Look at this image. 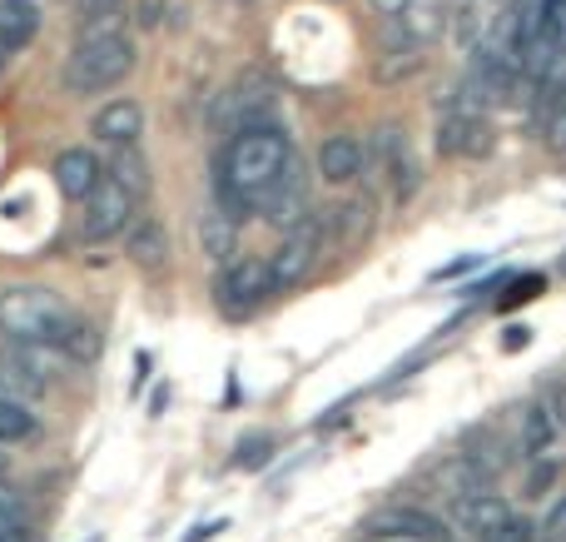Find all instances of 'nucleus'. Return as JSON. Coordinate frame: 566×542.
I'll use <instances>...</instances> for the list:
<instances>
[{"label":"nucleus","mask_w":566,"mask_h":542,"mask_svg":"<svg viewBox=\"0 0 566 542\" xmlns=\"http://www.w3.org/2000/svg\"><path fill=\"white\" fill-rule=\"evenodd\" d=\"M289 155H293V139H289V129L274 125V119L234 129L224 155H219V175H214L219 209L234 219L249 215V209H259L269 199V189H274V179L283 175V165H289Z\"/></svg>","instance_id":"obj_1"},{"label":"nucleus","mask_w":566,"mask_h":542,"mask_svg":"<svg viewBox=\"0 0 566 542\" xmlns=\"http://www.w3.org/2000/svg\"><path fill=\"white\" fill-rule=\"evenodd\" d=\"M135 70V40L125 30H85L65 60V95H99Z\"/></svg>","instance_id":"obj_2"},{"label":"nucleus","mask_w":566,"mask_h":542,"mask_svg":"<svg viewBox=\"0 0 566 542\" xmlns=\"http://www.w3.org/2000/svg\"><path fill=\"white\" fill-rule=\"evenodd\" d=\"M70 319H75L70 304L45 284L0 289V338H10V344H55Z\"/></svg>","instance_id":"obj_3"},{"label":"nucleus","mask_w":566,"mask_h":542,"mask_svg":"<svg viewBox=\"0 0 566 542\" xmlns=\"http://www.w3.org/2000/svg\"><path fill=\"white\" fill-rule=\"evenodd\" d=\"M323 254V219L308 215L303 225L283 229V244L274 249V259H269V289L283 294V289L303 284V279L313 274V264H318Z\"/></svg>","instance_id":"obj_4"},{"label":"nucleus","mask_w":566,"mask_h":542,"mask_svg":"<svg viewBox=\"0 0 566 542\" xmlns=\"http://www.w3.org/2000/svg\"><path fill=\"white\" fill-rule=\"evenodd\" d=\"M139 205H145V199H139L135 189H125L115 175H105V179L95 185V195L85 199V215H80V234L95 239V244H99V239L125 234L129 219L139 215Z\"/></svg>","instance_id":"obj_5"},{"label":"nucleus","mask_w":566,"mask_h":542,"mask_svg":"<svg viewBox=\"0 0 566 542\" xmlns=\"http://www.w3.org/2000/svg\"><path fill=\"white\" fill-rule=\"evenodd\" d=\"M269 259H229L224 274L214 284V299L224 309V319H244L259 299H269Z\"/></svg>","instance_id":"obj_6"},{"label":"nucleus","mask_w":566,"mask_h":542,"mask_svg":"<svg viewBox=\"0 0 566 542\" xmlns=\"http://www.w3.org/2000/svg\"><path fill=\"white\" fill-rule=\"evenodd\" d=\"M378 159L382 175H388L392 185V199H412V189H418V159H412L408 149V129L402 125H382L378 135H373V149H368V165Z\"/></svg>","instance_id":"obj_7"},{"label":"nucleus","mask_w":566,"mask_h":542,"mask_svg":"<svg viewBox=\"0 0 566 542\" xmlns=\"http://www.w3.org/2000/svg\"><path fill=\"white\" fill-rule=\"evenodd\" d=\"M269 110H274V90L259 85V80H239L234 90H224L214 105V125L219 129H249V125H264Z\"/></svg>","instance_id":"obj_8"},{"label":"nucleus","mask_w":566,"mask_h":542,"mask_svg":"<svg viewBox=\"0 0 566 542\" xmlns=\"http://www.w3.org/2000/svg\"><path fill=\"white\" fill-rule=\"evenodd\" d=\"M259 209H269V219H274L279 229H293L313 215L308 209V179H303L298 155H289V165H283V175L274 179V189H269V199Z\"/></svg>","instance_id":"obj_9"},{"label":"nucleus","mask_w":566,"mask_h":542,"mask_svg":"<svg viewBox=\"0 0 566 542\" xmlns=\"http://www.w3.org/2000/svg\"><path fill=\"white\" fill-rule=\"evenodd\" d=\"M492 478H497L492 463H482L478 454H458L432 473V488H438L448 503H458V498H472V493H482V488H492Z\"/></svg>","instance_id":"obj_10"},{"label":"nucleus","mask_w":566,"mask_h":542,"mask_svg":"<svg viewBox=\"0 0 566 542\" xmlns=\"http://www.w3.org/2000/svg\"><path fill=\"white\" fill-rule=\"evenodd\" d=\"M562 414L552 398H537V404H527V414H522V454L537 458V463H547L552 454L562 448Z\"/></svg>","instance_id":"obj_11"},{"label":"nucleus","mask_w":566,"mask_h":542,"mask_svg":"<svg viewBox=\"0 0 566 542\" xmlns=\"http://www.w3.org/2000/svg\"><path fill=\"white\" fill-rule=\"evenodd\" d=\"M99 179H105V165H99L95 149L75 145V149H60L55 155V185L65 199H90Z\"/></svg>","instance_id":"obj_12"},{"label":"nucleus","mask_w":566,"mask_h":542,"mask_svg":"<svg viewBox=\"0 0 566 542\" xmlns=\"http://www.w3.org/2000/svg\"><path fill=\"white\" fill-rule=\"evenodd\" d=\"M368 169V145L358 135H328L318 149V175L328 185H353Z\"/></svg>","instance_id":"obj_13"},{"label":"nucleus","mask_w":566,"mask_h":542,"mask_svg":"<svg viewBox=\"0 0 566 542\" xmlns=\"http://www.w3.org/2000/svg\"><path fill=\"white\" fill-rule=\"evenodd\" d=\"M442 30H448V0H408V6L392 15L388 35L412 40V45H432Z\"/></svg>","instance_id":"obj_14"},{"label":"nucleus","mask_w":566,"mask_h":542,"mask_svg":"<svg viewBox=\"0 0 566 542\" xmlns=\"http://www.w3.org/2000/svg\"><path fill=\"white\" fill-rule=\"evenodd\" d=\"M95 139H105V145H139V135H145V110H139V100H109L105 110L95 115Z\"/></svg>","instance_id":"obj_15"},{"label":"nucleus","mask_w":566,"mask_h":542,"mask_svg":"<svg viewBox=\"0 0 566 542\" xmlns=\"http://www.w3.org/2000/svg\"><path fill=\"white\" fill-rule=\"evenodd\" d=\"M452 513H458V523L468 528L472 538H478V542H488V538L497 533L502 523H507V513H512V508L502 503V498L492 493V488H482V493H472V498H458V503H452Z\"/></svg>","instance_id":"obj_16"},{"label":"nucleus","mask_w":566,"mask_h":542,"mask_svg":"<svg viewBox=\"0 0 566 542\" xmlns=\"http://www.w3.org/2000/svg\"><path fill=\"white\" fill-rule=\"evenodd\" d=\"M328 225H333V234H338V249H363L373 239V225H378V215H373V199L368 195L343 199V205L328 215Z\"/></svg>","instance_id":"obj_17"},{"label":"nucleus","mask_w":566,"mask_h":542,"mask_svg":"<svg viewBox=\"0 0 566 542\" xmlns=\"http://www.w3.org/2000/svg\"><path fill=\"white\" fill-rule=\"evenodd\" d=\"M125 249H129V259H135L139 269H165V259H169L165 225L149 219V215H135L129 219V229H125Z\"/></svg>","instance_id":"obj_18"},{"label":"nucleus","mask_w":566,"mask_h":542,"mask_svg":"<svg viewBox=\"0 0 566 542\" xmlns=\"http://www.w3.org/2000/svg\"><path fill=\"white\" fill-rule=\"evenodd\" d=\"M35 30H40L35 0H0V45H6V55L25 50L35 40Z\"/></svg>","instance_id":"obj_19"},{"label":"nucleus","mask_w":566,"mask_h":542,"mask_svg":"<svg viewBox=\"0 0 566 542\" xmlns=\"http://www.w3.org/2000/svg\"><path fill=\"white\" fill-rule=\"evenodd\" d=\"M199 249H205V259H214V264H229L239 249V219L224 215V209H209V215L199 219Z\"/></svg>","instance_id":"obj_20"},{"label":"nucleus","mask_w":566,"mask_h":542,"mask_svg":"<svg viewBox=\"0 0 566 542\" xmlns=\"http://www.w3.org/2000/svg\"><path fill=\"white\" fill-rule=\"evenodd\" d=\"M418 70H422V45H412V40L388 35V50L378 55L373 75H378V85H398V80H412Z\"/></svg>","instance_id":"obj_21"},{"label":"nucleus","mask_w":566,"mask_h":542,"mask_svg":"<svg viewBox=\"0 0 566 542\" xmlns=\"http://www.w3.org/2000/svg\"><path fill=\"white\" fill-rule=\"evenodd\" d=\"M0 542H35L25 493L15 483H6V478H0Z\"/></svg>","instance_id":"obj_22"},{"label":"nucleus","mask_w":566,"mask_h":542,"mask_svg":"<svg viewBox=\"0 0 566 542\" xmlns=\"http://www.w3.org/2000/svg\"><path fill=\"white\" fill-rule=\"evenodd\" d=\"M55 348L70 358V364H95L99 348H105V338H99V329L90 324V319H70L65 334L55 338Z\"/></svg>","instance_id":"obj_23"},{"label":"nucleus","mask_w":566,"mask_h":542,"mask_svg":"<svg viewBox=\"0 0 566 542\" xmlns=\"http://www.w3.org/2000/svg\"><path fill=\"white\" fill-rule=\"evenodd\" d=\"M109 175H115L125 189H135L139 199L149 195V165H145V155H139L135 145H119L115 149V159H109Z\"/></svg>","instance_id":"obj_24"},{"label":"nucleus","mask_w":566,"mask_h":542,"mask_svg":"<svg viewBox=\"0 0 566 542\" xmlns=\"http://www.w3.org/2000/svg\"><path fill=\"white\" fill-rule=\"evenodd\" d=\"M368 528H402V533H422V538H432V542L442 538V523H438V518L412 513V508H392V513H378Z\"/></svg>","instance_id":"obj_25"},{"label":"nucleus","mask_w":566,"mask_h":542,"mask_svg":"<svg viewBox=\"0 0 566 542\" xmlns=\"http://www.w3.org/2000/svg\"><path fill=\"white\" fill-rule=\"evenodd\" d=\"M274 458V438L269 434H249L244 444L234 448V468H264Z\"/></svg>","instance_id":"obj_26"},{"label":"nucleus","mask_w":566,"mask_h":542,"mask_svg":"<svg viewBox=\"0 0 566 542\" xmlns=\"http://www.w3.org/2000/svg\"><path fill=\"white\" fill-rule=\"evenodd\" d=\"M492 145H497V129H492V119L472 115V129H468V145H462V159H482V155H492Z\"/></svg>","instance_id":"obj_27"},{"label":"nucleus","mask_w":566,"mask_h":542,"mask_svg":"<svg viewBox=\"0 0 566 542\" xmlns=\"http://www.w3.org/2000/svg\"><path fill=\"white\" fill-rule=\"evenodd\" d=\"M488 542H542V533H537V523L532 518H517V513H507V523L497 528Z\"/></svg>","instance_id":"obj_28"},{"label":"nucleus","mask_w":566,"mask_h":542,"mask_svg":"<svg viewBox=\"0 0 566 542\" xmlns=\"http://www.w3.org/2000/svg\"><path fill=\"white\" fill-rule=\"evenodd\" d=\"M537 533H542V542H566V493L557 498V503H552V513L542 518Z\"/></svg>","instance_id":"obj_29"},{"label":"nucleus","mask_w":566,"mask_h":542,"mask_svg":"<svg viewBox=\"0 0 566 542\" xmlns=\"http://www.w3.org/2000/svg\"><path fill=\"white\" fill-rule=\"evenodd\" d=\"M358 542H432L422 533H402V528H363Z\"/></svg>","instance_id":"obj_30"},{"label":"nucleus","mask_w":566,"mask_h":542,"mask_svg":"<svg viewBox=\"0 0 566 542\" xmlns=\"http://www.w3.org/2000/svg\"><path fill=\"white\" fill-rule=\"evenodd\" d=\"M165 10H169V0H139L135 25H139V30H155L159 20H165Z\"/></svg>","instance_id":"obj_31"},{"label":"nucleus","mask_w":566,"mask_h":542,"mask_svg":"<svg viewBox=\"0 0 566 542\" xmlns=\"http://www.w3.org/2000/svg\"><path fill=\"white\" fill-rule=\"evenodd\" d=\"M0 394H15V398H20V394H35V384H25V378H20L15 368L0 358Z\"/></svg>","instance_id":"obj_32"},{"label":"nucleus","mask_w":566,"mask_h":542,"mask_svg":"<svg viewBox=\"0 0 566 542\" xmlns=\"http://www.w3.org/2000/svg\"><path fill=\"white\" fill-rule=\"evenodd\" d=\"M119 6H125V0H80V15H85V20H105V15H115Z\"/></svg>","instance_id":"obj_33"},{"label":"nucleus","mask_w":566,"mask_h":542,"mask_svg":"<svg viewBox=\"0 0 566 542\" xmlns=\"http://www.w3.org/2000/svg\"><path fill=\"white\" fill-rule=\"evenodd\" d=\"M537 289H542V279H522V284H512V294L502 299V304H517V299H537Z\"/></svg>","instance_id":"obj_34"},{"label":"nucleus","mask_w":566,"mask_h":542,"mask_svg":"<svg viewBox=\"0 0 566 542\" xmlns=\"http://www.w3.org/2000/svg\"><path fill=\"white\" fill-rule=\"evenodd\" d=\"M552 139H557V145H566V100L557 105V119H552Z\"/></svg>","instance_id":"obj_35"},{"label":"nucleus","mask_w":566,"mask_h":542,"mask_svg":"<svg viewBox=\"0 0 566 542\" xmlns=\"http://www.w3.org/2000/svg\"><path fill=\"white\" fill-rule=\"evenodd\" d=\"M547 483H552V468H537V473H532V493H542Z\"/></svg>","instance_id":"obj_36"},{"label":"nucleus","mask_w":566,"mask_h":542,"mask_svg":"<svg viewBox=\"0 0 566 542\" xmlns=\"http://www.w3.org/2000/svg\"><path fill=\"white\" fill-rule=\"evenodd\" d=\"M373 6H378V10H382V15H398V10H402V6H408V0H373Z\"/></svg>","instance_id":"obj_37"},{"label":"nucleus","mask_w":566,"mask_h":542,"mask_svg":"<svg viewBox=\"0 0 566 542\" xmlns=\"http://www.w3.org/2000/svg\"><path fill=\"white\" fill-rule=\"evenodd\" d=\"M10 473V454H0V478H6Z\"/></svg>","instance_id":"obj_38"},{"label":"nucleus","mask_w":566,"mask_h":542,"mask_svg":"<svg viewBox=\"0 0 566 542\" xmlns=\"http://www.w3.org/2000/svg\"><path fill=\"white\" fill-rule=\"evenodd\" d=\"M0 65H6V45H0Z\"/></svg>","instance_id":"obj_39"}]
</instances>
